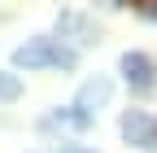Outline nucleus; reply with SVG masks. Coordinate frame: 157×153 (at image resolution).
<instances>
[{
  "instance_id": "1",
  "label": "nucleus",
  "mask_w": 157,
  "mask_h": 153,
  "mask_svg": "<svg viewBox=\"0 0 157 153\" xmlns=\"http://www.w3.org/2000/svg\"><path fill=\"white\" fill-rule=\"evenodd\" d=\"M74 48H66L61 40H31L13 53V66H22V70H74Z\"/></svg>"
},
{
  "instance_id": "2",
  "label": "nucleus",
  "mask_w": 157,
  "mask_h": 153,
  "mask_svg": "<svg viewBox=\"0 0 157 153\" xmlns=\"http://www.w3.org/2000/svg\"><path fill=\"white\" fill-rule=\"evenodd\" d=\"M122 74H127V88L135 92V96H148V92L157 88V66L144 53H122Z\"/></svg>"
},
{
  "instance_id": "3",
  "label": "nucleus",
  "mask_w": 157,
  "mask_h": 153,
  "mask_svg": "<svg viewBox=\"0 0 157 153\" xmlns=\"http://www.w3.org/2000/svg\"><path fill=\"white\" fill-rule=\"evenodd\" d=\"M122 136L131 144H157V123L148 118L144 109H131L127 118H122Z\"/></svg>"
},
{
  "instance_id": "4",
  "label": "nucleus",
  "mask_w": 157,
  "mask_h": 153,
  "mask_svg": "<svg viewBox=\"0 0 157 153\" xmlns=\"http://www.w3.org/2000/svg\"><path fill=\"white\" fill-rule=\"evenodd\" d=\"M17 92H22V83H17L13 74H0V101H13Z\"/></svg>"
},
{
  "instance_id": "5",
  "label": "nucleus",
  "mask_w": 157,
  "mask_h": 153,
  "mask_svg": "<svg viewBox=\"0 0 157 153\" xmlns=\"http://www.w3.org/2000/svg\"><path fill=\"white\" fill-rule=\"evenodd\" d=\"M131 5H135V9H144L148 18H157V0H131Z\"/></svg>"
},
{
  "instance_id": "6",
  "label": "nucleus",
  "mask_w": 157,
  "mask_h": 153,
  "mask_svg": "<svg viewBox=\"0 0 157 153\" xmlns=\"http://www.w3.org/2000/svg\"><path fill=\"white\" fill-rule=\"evenodd\" d=\"M61 153H87V149H78V144H70V149H61Z\"/></svg>"
}]
</instances>
